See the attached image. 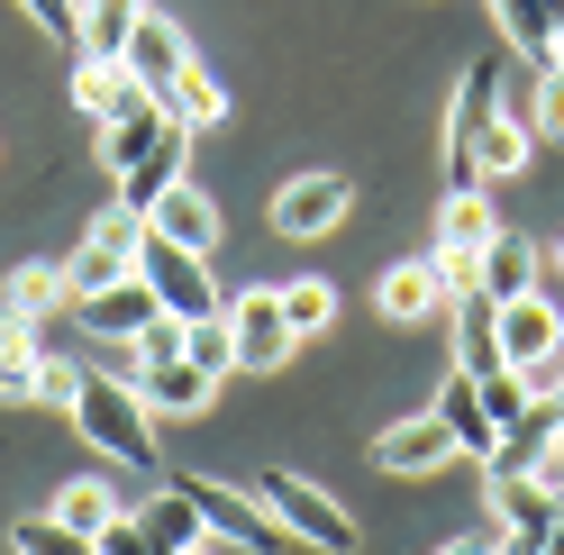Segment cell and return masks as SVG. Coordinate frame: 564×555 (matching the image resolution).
I'll return each instance as SVG.
<instances>
[{
  "label": "cell",
  "instance_id": "cell-1",
  "mask_svg": "<svg viewBox=\"0 0 564 555\" xmlns=\"http://www.w3.org/2000/svg\"><path fill=\"white\" fill-rule=\"evenodd\" d=\"M183 155H192V128L164 110V100H137L128 119H110L100 128V164L119 173V200H147L164 192V183H183Z\"/></svg>",
  "mask_w": 564,
  "mask_h": 555
},
{
  "label": "cell",
  "instance_id": "cell-2",
  "mask_svg": "<svg viewBox=\"0 0 564 555\" xmlns=\"http://www.w3.org/2000/svg\"><path fill=\"white\" fill-rule=\"evenodd\" d=\"M74 428H83V446H100L110 465H155V456H164V446H155V410H147V392H137L128 373H83Z\"/></svg>",
  "mask_w": 564,
  "mask_h": 555
},
{
  "label": "cell",
  "instance_id": "cell-3",
  "mask_svg": "<svg viewBox=\"0 0 564 555\" xmlns=\"http://www.w3.org/2000/svg\"><path fill=\"white\" fill-rule=\"evenodd\" d=\"M137 273H147V292H155V309H164V319H219V309H228V292L209 283V255L164 247L155 228L137 237Z\"/></svg>",
  "mask_w": 564,
  "mask_h": 555
},
{
  "label": "cell",
  "instance_id": "cell-4",
  "mask_svg": "<svg viewBox=\"0 0 564 555\" xmlns=\"http://www.w3.org/2000/svg\"><path fill=\"white\" fill-rule=\"evenodd\" d=\"M256 501L282 519V537H301V546H319V555H356V519H346L310 474H264Z\"/></svg>",
  "mask_w": 564,
  "mask_h": 555
},
{
  "label": "cell",
  "instance_id": "cell-5",
  "mask_svg": "<svg viewBox=\"0 0 564 555\" xmlns=\"http://www.w3.org/2000/svg\"><path fill=\"white\" fill-rule=\"evenodd\" d=\"M219 319H228V364H237V373H282V364H292V346H301L292 319H282V292H273V283L228 292Z\"/></svg>",
  "mask_w": 564,
  "mask_h": 555
},
{
  "label": "cell",
  "instance_id": "cell-6",
  "mask_svg": "<svg viewBox=\"0 0 564 555\" xmlns=\"http://www.w3.org/2000/svg\"><path fill=\"white\" fill-rule=\"evenodd\" d=\"M173 492H183V501L200 510V529H209V537H228V546H246V555H273V546H282V519H273L256 492H237V482L173 474Z\"/></svg>",
  "mask_w": 564,
  "mask_h": 555
},
{
  "label": "cell",
  "instance_id": "cell-7",
  "mask_svg": "<svg viewBox=\"0 0 564 555\" xmlns=\"http://www.w3.org/2000/svg\"><path fill=\"white\" fill-rule=\"evenodd\" d=\"M501 64H465V83H455V100H446V173H455V183H474V137H482V119L491 110H501Z\"/></svg>",
  "mask_w": 564,
  "mask_h": 555
},
{
  "label": "cell",
  "instance_id": "cell-8",
  "mask_svg": "<svg viewBox=\"0 0 564 555\" xmlns=\"http://www.w3.org/2000/svg\"><path fill=\"white\" fill-rule=\"evenodd\" d=\"M346 210H356L346 173H292L273 192V237H328V228H346Z\"/></svg>",
  "mask_w": 564,
  "mask_h": 555
},
{
  "label": "cell",
  "instance_id": "cell-9",
  "mask_svg": "<svg viewBox=\"0 0 564 555\" xmlns=\"http://www.w3.org/2000/svg\"><path fill=\"white\" fill-rule=\"evenodd\" d=\"M147 228L164 237V247H192V255H209V247H219V200H209V192L192 183V173H183V183H164V192L147 200Z\"/></svg>",
  "mask_w": 564,
  "mask_h": 555
},
{
  "label": "cell",
  "instance_id": "cell-10",
  "mask_svg": "<svg viewBox=\"0 0 564 555\" xmlns=\"http://www.w3.org/2000/svg\"><path fill=\"white\" fill-rule=\"evenodd\" d=\"M465 446H455V428L437 420V410H419V420H392L373 437V465L382 474H437V465H455Z\"/></svg>",
  "mask_w": 564,
  "mask_h": 555
},
{
  "label": "cell",
  "instance_id": "cell-11",
  "mask_svg": "<svg viewBox=\"0 0 564 555\" xmlns=\"http://www.w3.org/2000/svg\"><path fill=\"white\" fill-rule=\"evenodd\" d=\"M491 319H501V356L510 364H555L564 356V309L546 292H519V301L491 309Z\"/></svg>",
  "mask_w": 564,
  "mask_h": 555
},
{
  "label": "cell",
  "instance_id": "cell-12",
  "mask_svg": "<svg viewBox=\"0 0 564 555\" xmlns=\"http://www.w3.org/2000/svg\"><path fill=\"white\" fill-rule=\"evenodd\" d=\"M137 392H147L155 420H200L209 392H219V373L192 364V346H183V356H164V364H137Z\"/></svg>",
  "mask_w": 564,
  "mask_h": 555
},
{
  "label": "cell",
  "instance_id": "cell-13",
  "mask_svg": "<svg viewBox=\"0 0 564 555\" xmlns=\"http://www.w3.org/2000/svg\"><path fill=\"white\" fill-rule=\"evenodd\" d=\"M74 319H83V337H100V346H137V328L164 319V309H155V292H147V273H128V283L74 301Z\"/></svg>",
  "mask_w": 564,
  "mask_h": 555
},
{
  "label": "cell",
  "instance_id": "cell-14",
  "mask_svg": "<svg viewBox=\"0 0 564 555\" xmlns=\"http://www.w3.org/2000/svg\"><path fill=\"white\" fill-rule=\"evenodd\" d=\"M373 309H382L392 328H410V319H446V309H455V292H446L437 255H419V264H392V273H382V292H373Z\"/></svg>",
  "mask_w": 564,
  "mask_h": 555
},
{
  "label": "cell",
  "instance_id": "cell-15",
  "mask_svg": "<svg viewBox=\"0 0 564 555\" xmlns=\"http://www.w3.org/2000/svg\"><path fill=\"white\" fill-rule=\"evenodd\" d=\"M546 283V255L528 247L519 228H491V247H482V301L501 309V301H519V292H538Z\"/></svg>",
  "mask_w": 564,
  "mask_h": 555
},
{
  "label": "cell",
  "instance_id": "cell-16",
  "mask_svg": "<svg viewBox=\"0 0 564 555\" xmlns=\"http://www.w3.org/2000/svg\"><path fill=\"white\" fill-rule=\"evenodd\" d=\"M119 64H128V74L147 83V91H164V83H173V74L192 64V46H183V28H173L164 10H147V19L128 28V55H119Z\"/></svg>",
  "mask_w": 564,
  "mask_h": 555
},
{
  "label": "cell",
  "instance_id": "cell-17",
  "mask_svg": "<svg viewBox=\"0 0 564 555\" xmlns=\"http://www.w3.org/2000/svg\"><path fill=\"white\" fill-rule=\"evenodd\" d=\"M528 146H538V128H528V110H491L482 137H474V183H510V173H528Z\"/></svg>",
  "mask_w": 564,
  "mask_h": 555
},
{
  "label": "cell",
  "instance_id": "cell-18",
  "mask_svg": "<svg viewBox=\"0 0 564 555\" xmlns=\"http://www.w3.org/2000/svg\"><path fill=\"white\" fill-rule=\"evenodd\" d=\"M74 100H83V110H91L100 128H110V119H128L137 100H155V91L137 83V74H128L119 55H83V64H74Z\"/></svg>",
  "mask_w": 564,
  "mask_h": 555
},
{
  "label": "cell",
  "instance_id": "cell-19",
  "mask_svg": "<svg viewBox=\"0 0 564 555\" xmlns=\"http://www.w3.org/2000/svg\"><path fill=\"white\" fill-rule=\"evenodd\" d=\"M446 319H455V373H474V383H482V373H501V364H510V356H501V319H491V301H482V292H465Z\"/></svg>",
  "mask_w": 564,
  "mask_h": 555
},
{
  "label": "cell",
  "instance_id": "cell-20",
  "mask_svg": "<svg viewBox=\"0 0 564 555\" xmlns=\"http://www.w3.org/2000/svg\"><path fill=\"white\" fill-rule=\"evenodd\" d=\"M491 19H501V37L528 55V74H546L555 28H564V0H491Z\"/></svg>",
  "mask_w": 564,
  "mask_h": 555
},
{
  "label": "cell",
  "instance_id": "cell-21",
  "mask_svg": "<svg viewBox=\"0 0 564 555\" xmlns=\"http://www.w3.org/2000/svg\"><path fill=\"white\" fill-rule=\"evenodd\" d=\"M491 183H455L446 192V210H437V247H455V255H482L491 247Z\"/></svg>",
  "mask_w": 564,
  "mask_h": 555
},
{
  "label": "cell",
  "instance_id": "cell-22",
  "mask_svg": "<svg viewBox=\"0 0 564 555\" xmlns=\"http://www.w3.org/2000/svg\"><path fill=\"white\" fill-rule=\"evenodd\" d=\"M137 19H147V0H74V55H128Z\"/></svg>",
  "mask_w": 564,
  "mask_h": 555
},
{
  "label": "cell",
  "instance_id": "cell-23",
  "mask_svg": "<svg viewBox=\"0 0 564 555\" xmlns=\"http://www.w3.org/2000/svg\"><path fill=\"white\" fill-rule=\"evenodd\" d=\"M437 420L455 428V446H465V456H482V465H491L501 428H491V410H482V392H474V373H446V392H437Z\"/></svg>",
  "mask_w": 564,
  "mask_h": 555
},
{
  "label": "cell",
  "instance_id": "cell-24",
  "mask_svg": "<svg viewBox=\"0 0 564 555\" xmlns=\"http://www.w3.org/2000/svg\"><path fill=\"white\" fill-rule=\"evenodd\" d=\"M128 273H137V247H110V237H83V247L64 255V292H74V301H91V292L128 283Z\"/></svg>",
  "mask_w": 564,
  "mask_h": 555
},
{
  "label": "cell",
  "instance_id": "cell-25",
  "mask_svg": "<svg viewBox=\"0 0 564 555\" xmlns=\"http://www.w3.org/2000/svg\"><path fill=\"white\" fill-rule=\"evenodd\" d=\"M155 100H164V110L183 119V128H219V119H228V91L200 74V55H192V64H183V74H173V83H164Z\"/></svg>",
  "mask_w": 564,
  "mask_h": 555
},
{
  "label": "cell",
  "instance_id": "cell-26",
  "mask_svg": "<svg viewBox=\"0 0 564 555\" xmlns=\"http://www.w3.org/2000/svg\"><path fill=\"white\" fill-rule=\"evenodd\" d=\"M137 529H147L164 555H183V546H200V537H209V529H200V510H192L183 492H173V482H164V492H155L147 510H137Z\"/></svg>",
  "mask_w": 564,
  "mask_h": 555
},
{
  "label": "cell",
  "instance_id": "cell-27",
  "mask_svg": "<svg viewBox=\"0 0 564 555\" xmlns=\"http://www.w3.org/2000/svg\"><path fill=\"white\" fill-rule=\"evenodd\" d=\"M55 519H64L74 537H100L110 519H128V501L110 492V482H64V492H55Z\"/></svg>",
  "mask_w": 564,
  "mask_h": 555
},
{
  "label": "cell",
  "instance_id": "cell-28",
  "mask_svg": "<svg viewBox=\"0 0 564 555\" xmlns=\"http://www.w3.org/2000/svg\"><path fill=\"white\" fill-rule=\"evenodd\" d=\"M0 301H10V309H28V319H46V309H74V292H64V264H19Z\"/></svg>",
  "mask_w": 564,
  "mask_h": 555
},
{
  "label": "cell",
  "instance_id": "cell-29",
  "mask_svg": "<svg viewBox=\"0 0 564 555\" xmlns=\"http://www.w3.org/2000/svg\"><path fill=\"white\" fill-rule=\"evenodd\" d=\"M282 319H292V337H319L337 319V292L319 283V273H292V283H282Z\"/></svg>",
  "mask_w": 564,
  "mask_h": 555
},
{
  "label": "cell",
  "instance_id": "cell-30",
  "mask_svg": "<svg viewBox=\"0 0 564 555\" xmlns=\"http://www.w3.org/2000/svg\"><path fill=\"white\" fill-rule=\"evenodd\" d=\"M482 410H491V428H510V420H528V410H538V392H528V373L519 364H501V373H482Z\"/></svg>",
  "mask_w": 564,
  "mask_h": 555
},
{
  "label": "cell",
  "instance_id": "cell-31",
  "mask_svg": "<svg viewBox=\"0 0 564 555\" xmlns=\"http://www.w3.org/2000/svg\"><path fill=\"white\" fill-rule=\"evenodd\" d=\"M0 401H46V346H0Z\"/></svg>",
  "mask_w": 564,
  "mask_h": 555
},
{
  "label": "cell",
  "instance_id": "cell-32",
  "mask_svg": "<svg viewBox=\"0 0 564 555\" xmlns=\"http://www.w3.org/2000/svg\"><path fill=\"white\" fill-rule=\"evenodd\" d=\"M510 110H528V128H538V137H564V74H528Z\"/></svg>",
  "mask_w": 564,
  "mask_h": 555
},
{
  "label": "cell",
  "instance_id": "cell-33",
  "mask_svg": "<svg viewBox=\"0 0 564 555\" xmlns=\"http://www.w3.org/2000/svg\"><path fill=\"white\" fill-rule=\"evenodd\" d=\"M10 546H19V555H100V537H74L64 519H19Z\"/></svg>",
  "mask_w": 564,
  "mask_h": 555
},
{
  "label": "cell",
  "instance_id": "cell-34",
  "mask_svg": "<svg viewBox=\"0 0 564 555\" xmlns=\"http://www.w3.org/2000/svg\"><path fill=\"white\" fill-rule=\"evenodd\" d=\"M83 373H91V364H74V356H46V410H64V420H74V392H83Z\"/></svg>",
  "mask_w": 564,
  "mask_h": 555
},
{
  "label": "cell",
  "instance_id": "cell-35",
  "mask_svg": "<svg viewBox=\"0 0 564 555\" xmlns=\"http://www.w3.org/2000/svg\"><path fill=\"white\" fill-rule=\"evenodd\" d=\"M100 555H164V546L137 529V510H128V519H110V529H100Z\"/></svg>",
  "mask_w": 564,
  "mask_h": 555
},
{
  "label": "cell",
  "instance_id": "cell-36",
  "mask_svg": "<svg viewBox=\"0 0 564 555\" xmlns=\"http://www.w3.org/2000/svg\"><path fill=\"white\" fill-rule=\"evenodd\" d=\"M19 10H28V19H37V28H46V37H74V0H19Z\"/></svg>",
  "mask_w": 564,
  "mask_h": 555
},
{
  "label": "cell",
  "instance_id": "cell-37",
  "mask_svg": "<svg viewBox=\"0 0 564 555\" xmlns=\"http://www.w3.org/2000/svg\"><path fill=\"white\" fill-rule=\"evenodd\" d=\"M437 555H501V529H474V537H446Z\"/></svg>",
  "mask_w": 564,
  "mask_h": 555
},
{
  "label": "cell",
  "instance_id": "cell-38",
  "mask_svg": "<svg viewBox=\"0 0 564 555\" xmlns=\"http://www.w3.org/2000/svg\"><path fill=\"white\" fill-rule=\"evenodd\" d=\"M538 555H564V510H555V529H546V546Z\"/></svg>",
  "mask_w": 564,
  "mask_h": 555
},
{
  "label": "cell",
  "instance_id": "cell-39",
  "mask_svg": "<svg viewBox=\"0 0 564 555\" xmlns=\"http://www.w3.org/2000/svg\"><path fill=\"white\" fill-rule=\"evenodd\" d=\"M183 555H228V537H200V546H183Z\"/></svg>",
  "mask_w": 564,
  "mask_h": 555
},
{
  "label": "cell",
  "instance_id": "cell-40",
  "mask_svg": "<svg viewBox=\"0 0 564 555\" xmlns=\"http://www.w3.org/2000/svg\"><path fill=\"white\" fill-rule=\"evenodd\" d=\"M546 74H564V37H555V55H546Z\"/></svg>",
  "mask_w": 564,
  "mask_h": 555
},
{
  "label": "cell",
  "instance_id": "cell-41",
  "mask_svg": "<svg viewBox=\"0 0 564 555\" xmlns=\"http://www.w3.org/2000/svg\"><path fill=\"white\" fill-rule=\"evenodd\" d=\"M546 273H555V283H564V247H555V255H546Z\"/></svg>",
  "mask_w": 564,
  "mask_h": 555
},
{
  "label": "cell",
  "instance_id": "cell-42",
  "mask_svg": "<svg viewBox=\"0 0 564 555\" xmlns=\"http://www.w3.org/2000/svg\"><path fill=\"white\" fill-rule=\"evenodd\" d=\"M555 420H564V383H555Z\"/></svg>",
  "mask_w": 564,
  "mask_h": 555
},
{
  "label": "cell",
  "instance_id": "cell-43",
  "mask_svg": "<svg viewBox=\"0 0 564 555\" xmlns=\"http://www.w3.org/2000/svg\"><path fill=\"white\" fill-rule=\"evenodd\" d=\"M555 456H564V428H555Z\"/></svg>",
  "mask_w": 564,
  "mask_h": 555
}]
</instances>
